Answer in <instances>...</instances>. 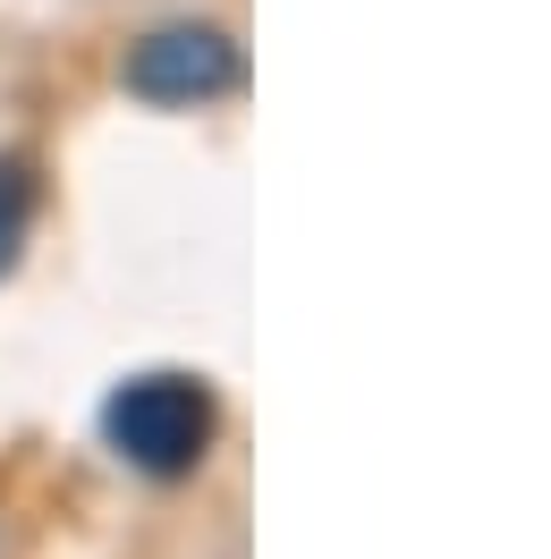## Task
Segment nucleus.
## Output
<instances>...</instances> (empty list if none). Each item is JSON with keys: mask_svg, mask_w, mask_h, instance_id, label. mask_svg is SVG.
Instances as JSON below:
<instances>
[{"mask_svg": "<svg viewBox=\"0 0 551 559\" xmlns=\"http://www.w3.org/2000/svg\"><path fill=\"white\" fill-rule=\"evenodd\" d=\"M103 441L137 475L153 484H178V475H196L221 441V399H212L196 373H128V382L103 399Z\"/></svg>", "mask_w": 551, "mask_h": 559, "instance_id": "f257e3e1", "label": "nucleus"}, {"mask_svg": "<svg viewBox=\"0 0 551 559\" xmlns=\"http://www.w3.org/2000/svg\"><path fill=\"white\" fill-rule=\"evenodd\" d=\"M238 35L230 26H204V17H178V26H153V35L128 43V60H119V85L153 110H204L221 94H238Z\"/></svg>", "mask_w": 551, "mask_h": 559, "instance_id": "f03ea898", "label": "nucleus"}, {"mask_svg": "<svg viewBox=\"0 0 551 559\" xmlns=\"http://www.w3.org/2000/svg\"><path fill=\"white\" fill-rule=\"evenodd\" d=\"M26 221H35V178H26V162H0V272L17 263Z\"/></svg>", "mask_w": 551, "mask_h": 559, "instance_id": "7ed1b4c3", "label": "nucleus"}]
</instances>
